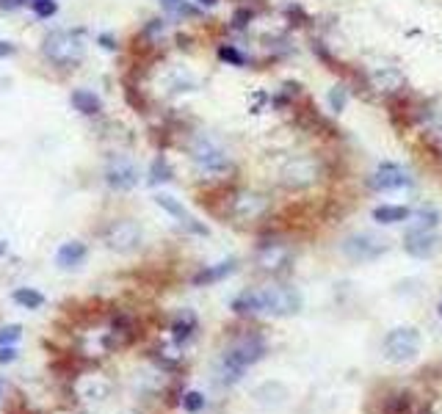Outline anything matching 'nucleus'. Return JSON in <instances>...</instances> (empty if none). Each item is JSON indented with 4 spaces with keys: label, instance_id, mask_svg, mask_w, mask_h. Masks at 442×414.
I'll use <instances>...</instances> for the list:
<instances>
[{
    "label": "nucleus",
    "instance_id": "obj_6",
    "mask_svg": "<svg viewBox=\"0 0 442 414\" xmlns=\"http://www.w3.org/2000/svg\"><path fill=\"white\" fill-rule=\"evenodd\" d=\"M340 249L354 263H370V260H376V257H382L387 251V240L373 235V232H356V235H349L343 240Z\"/></svg>",
    "mask_w": 442,
    "mask_h": 414
},
{
    "label": "nucleus",
    "instance_id": "obj_10",
    "mask_svg": "<svg viewBox=\"0 0 442 414\" xmlns=\"http://www.w3.org/2000/svg\"><path fill=\"white\" fill-rule=\"evenodd\" d=\"M409 183H412L409 172L403 166H398V163H390V160L382 163L373 172V177H370V188H376V191H398V188H403Z\"/></svg>",
    "mask_w": 442,
    "mask_h": 414
},
{
    "label": "nucleus",
    "instance_id": "obj_33",
    "mask_svg": "<svg viewBox=\"0 0 442 414\" xmlns=\"http://www.w3.org/2000/svg\"><path fill=\"white\" fill-rule=\"evenodd\" d=\"M25 0H0V8H6V11H11V8H20Z\"/></svg>",
    "mask_w": 442,
    "mask_h": 414
},
{
    "label": "nucleus",
    "instance_id": "obj_12",
    "mask_svg": "<svg viewBox=\"0 0 442 414\" xmlns=\"http://www.w3.org/2000/svg\"><path fill=\"white\" fill-rule=\"evenodd\" d=\"M403 249L412 254V257H431L437 249H440V237L434 232H426V230H409L406 237H403Z\"/></svg>",
    "mask_w": 442,
    "mask_h": 414
},
{
    "label": "nucleus",
    "instance_id": "obj_9",
    "mask_svg": "<svg viewBox=\"0 0 442 414\" xmlns=\"http://www.w3.org/2000/svg\"><path fill=\"white\" fill-rule=\"evenodd\" d=\"M265 210H268V199L260 196V193H238L235 199H232V207H229V213H232V219H238V221H257V219H263Z\"/></svg>",
    "mask_w": 442,
    "mask_h": 414
},
{
    "label": "nucleus",
    "instance_id": "obj_20",
    "mask_svg": "<svg viewBox=\"0 0 442 414\" xmlns=\"http://www.w3.org/2000/svg\"><path fill=\"white\" fill-rule=\"evenodd\" d=\"M11 298H14L20 307H25V310H39L44 304V296L39 290H34V287H17V290L11 293Z\"/></svg>",
    "mask_w": 442,
    "mask_h": 414
},
{
    "label": "nucleus",
    "instance_id": "obj_31",
    "mask_svg": "<svg viewBox=\"0 0 442 414\" xmlns=\"http://www.w3.org/2000/svg\"><path fill=\"white\" fill-rule=\"evenodd\" d=\"M221 58H227V61H232V64H243V58H241L232 47H221Z\"/></svg>",
    "mask_w": 442,
    "mask_h": 414
},
{
    "label": "nucleus",
    "instance_id": "obj_37",
    "mask_svg": "<svg viewBox=\"0 0 442 414\" xmlns=\"http://www.w3.org/2000/svg\"><path fill=\"white\" fill-rule=\"evenodd\" d=\"M440 315H442V304H440Z\"/></svg>",
    "mask_w": 442,
    "mask_h": 414
},
{
    "label": "nucleus",
    "instance_id": "obj_18",
    "mask_svg": "<svg viewBox=\"0 0 442 414\" xmlns=\"http://www.w3.org/2000/svg\"><path fill=\"white\" fill-rule=\"evenodd\" d=\"M194 331H196V315H194L191 310H182L175 318V323H172V337H175V343H185Z\"/></svg>",
    "mask_w": 442,
    "mask_h": 414
},
{
    "label": "nucleus",
    "instance_id": "obj_7",
    "mask_svg": "<svg viewBox=\"0 0 442 414\" xmlns=\"http://www.w3.org/2000/svg\"><path fill=\"white\" fill-rule=\"evenodd\" d=\"M315 180H318V163L309 155L288 160L282 169V185H288V188H307Z\"/></svg>",
    "mask_w": 442,
    "mask_h": 414
},
{
    "label": "nucleus",
    "instance_id": "obj_30",
    "mask_svg": "<svg viewBox=\"0 0 442 414\" xmlns=\"http://www.w3.org/2000/svg\"><path fill=\"white\" fill-rule=\"evenodd\" d=\"M14 359H17V351H14L11 345H0V365L14 362Z\"/></svg>",
    "mask_w": 442,
    "mask_h": 414
},
{
    "label": "nucleus",
    "instance_id": "obj_2",
    "mask_svg": "<svg viewBox=\"0 0 442 414\" xmlns=\"http://www.w3.org/2000/svg\"><path fill=\"white\" fill-rule=\"evenodd\" d=\"M83 50H86V45H83L81 31H50L42 42L44 58L53 61L55 67H64V69L81 64Z\"/></svg>",
    "mask_w": 442,
    "mask_h": 414
},
{
    "label": "nucleus",
    "instance_id": "obj_38",
    "mask_svg": "<svg viewBox=\"0 0 442 414\" xmlns=\"http://www.w3.org/2000/svg\"><path fill=\"white\" fill-rule=\"evenodd\" d=\"M0 389H3V381H0Z\"/></svg>",
    "mask_w": 442,
    "mask_h": 414
},
{
    "label": "nucleus",
    "instance_id": "obj_22",
    "mask_svg": "<svg viewBox=\"0 0 442 414\" xmlns=\"http://www.w3.org/2000/svg\"><path fill=\"white\" fill-rule=\"evenodd\" d=\"M373 83H376L379 89H384V92H396V89H401L403 78H401V72H398V69H393V67H384L382 72H376V75H373Z\"/></svg>",
    "mask_w": 442,
    "mask_h": 414
},
{
    "label": "nucleus",
    "instance_id": "obj_26",
    "mask_svg": "<svg viewBox=\"0 0 442 414\" xmlns=\"http://www.w3.org/2000/svg\"><path fill=\"white\" fill-rule=\"evenodd\" d=\"M182 409L191 414L202 412V409H205V395H202V392H185V395H182Z\"/></svg>",
    "mask_w": 442,
    "mask_h": 414
},
{
    "label": "nucleus",
    "instance_id": "obj_16",
    "mask_svg": "<svg viewBox=\"0 0 442 414\" xmlns=\"http://www.w3.org/2000/svg\"><path fill=\"white\" fill-rule=\"evenodd\" d=\"M235 260H227V263H216V265H210V268H202L199 274L194 276L191 282L196 284V287H202V284H216L221 279H227L229 274H235Z\"/></svg>",
    "mask_w": 442,
    "mask_h": 414
},
{
    "label": "nucleus",
    "instance_id": "obj_13",
    "mask_svg": "<svg viewBox=\"0 0 442 414\" xmlns=\"http://www.w3.org/2000/svg\"><path fill=\"white\" fill-rule=\"evenodd\" d=\"M257 265L263 271H271V274H279L290 265V249L282 246V243H265L263 249L257 251Z\"/></svg>",
    "mask_w": 442,
    "mask_h": 414
},
{
    "label": "nucleus",
    "instance_id": "obj_25",
    "mask_svg": "<svg viewBox=\"0 0 442 414\" xmlns=\"http://www.w3.org/2000/svg\"><path fill=\"white\" fill-rule=\"evenodd\" d=\"M166 180H172V169H169V163L163 160V158H158L155 163H152V172H149V183H166Z\"/></svg>",
    "mask_w": 442,
    "mask_h": 414
},
{
    "label": "nucleus",
    "instance_id": "obj_8",
    "mask_svg": "<svg viewBox=\"0 0 442 414\" xmlns=\"http://www.w3.org/2000/svg\"><path fill=\"white\" fill-rule=\"evenodd\" d=\"M138 243H141V227L135 221H128V219L111 224L108 232H105V246L119 251V254H128L133 249H138Z\"/></svg>",
    "mask_w": 442,
    "mask_h": 414
},
{
    "label": "nucleus",
    "instance_id": "obj_19",
    "mask_svg": "<svg viewBox=\"0 0 442 414\" xmlns=\"http://www.w3.org/2000/svg\"><path fill=\"white\" fill-rule=\"evenodd\" d=\"M409 216H412L409 207H398V205H382L373 210V219L379 224H398V221H406Z\"/></svg>",
    "mask_w": 442,
    "mask_h": 414
},
{
    "label": "nucleus",
    "instance_id": "obj_17",
    "mask_svg": "<svg viewBox=\"0 0 442 414\" xmlns=\"http://www.w3.org/2000/svg\"><path fill=\"white\" fill-rule=\"evenodd\" d=\"M72 108L83 116H94V113L102 111V99L88 89H78V92H72Z\"/></svg>",
    "mask_w": 442,
    "mask_h": 414
},
{
    "label": "nucleus",
    "instance_id": "obj_21",
    "mask_svg": "<svg viewBox=\"0 0 442 414\" xmlns=\"http://www.w3.org/2000/svg\"><path fill=\"white\" fill-rule=\"evenodd\" d=\"M232 312H238V315H252V312H260V304H257V290H243V293L232 301Z\"/></svg>",
    "mask_w": 442,
    "mask_h": 414
},
{
    "label": "nucleus",
    "instance_id": "obj_23",
    "mask_svg": "<svg viewBox=\"0 0 442 414\" xmlns=\"http://www.w3.org/2000/svg\"><path fill=\"white\" fill-rule=\"evenodd\" d=\"M437 224H440V210H434V207H423V210L415 213V227H412V230L434 232Z\"/></svg>",
    "mask_w": 442,
    "mask_h": 414
},
{
    "label": "nucleus",
    "instance_id": "obj_24",
    "mask_svg": "<svg viewBox=\"0 0 442 414\" xmlns=\"http://www.w3.org/2000/svg\"><path fill=\"white\" fill-rule=\"evenodd\" d=\"M161 6H163L169 14H175V17H194V14H196V6H191V3H185V0H161Z\"/></svg>",
    "mask_w": 442,
    "mask_h": 414
},
{
    "label": "nucleus",
    "instance_id": "obj_28",
    "mask_svg": "<svg viewBox=\"0 0 442 414\" xmlns=\"http://www.w3.org/2000/svg\"><path fill=\"white\" fill-rule=\"evenodd\" d=\"M34 3V11H36V17H53L55 14V0H31Z\"/></svg>",
    "mask_w": 442,
    "mask_h": 414
},
{
    "label": "nucleus",
    "instance_id": "obj_14",
    "mask_svg": "<svg viewBox=\"0 0 442 414\" xmlns=\"http://www.w3.org/2000/svg\"><path fill=\"white\" fill-rule=\"evenodd\" d=\"M105 183L111 185L114 191H130V188L138 185V169L133 166L130 160H116V163L108 166Z\"/></svg>",
    "mask_w": 442,
    "mask_h": 414
},
{
    "label": "nucleus",
    "instance_id": "obj_27",
    "mask_svg": "<svg viewBox=\"0 0 442 414\" xmlns=\"http://www.w3.org/2000/svg\"><path fill=\"white\" fill-rule=\"evenodd\" d=\"M22 337V329L20 326H3L0 329V345H11V343H17Z\"/></svg>",
    "mask_w": 442,
    "mask_h": 414
},
{
    "label": "nucleus",
    "instance_id": "obj_1",
    "mask_svg": "<svg viewBox=\"0 0 442 414\" xmlns=\"http://www.w3.org/2000/svg\"><path fill=\"white\" fill-rule=\"evenodd\" d=\"M263 357H265V343L257 331H243V334H238V337L227 345V351H224V357H221V381H224V384L241 381L243 370L249 368V365H255V362H260Z\"/></svg>",
    "mask_w": 442,
    "mask_h": 414
},
{
    "label": "nucleus",
    "instance_id": "obj_5",
    "mask_svg": "<svg viewBox=\"0 0 442 414\" xmlns=\"http://www.w3.org/2000/svg\"><path fill=\"white\" fill-rule=\"evenodd\" d=\"M188 152H191V160L202 172H208V174H224L229 169V155L221 149L216 141H210V138L205 136L194 138Z\"/></svg>",
    "mask_w": 442,
    "mask_h": 414
},
{
    "label": "nucleus",
    "instance_id": "obj_3",
    "mask_svg": "<svg viewBox=\"0 0 442 414\" xmlns=\"http://www.w3.org/2000/svg\"><path fill=\"white\" fill-rule=\"evenodd\" d=\"M257 304H260V312L271 318H288L302 310V293L290 284H268L263 290H257Z\"/></svg>",
    "mask_w": 442,
    "mask_h": 414
},
{
    "label": "nucleus",
    "instance_id": "obj_4",
    "mask_svg": "<svg viewBox=\"0 0 442 414\" xmlns=\"http://www.w3.org/2000/svg\"><path fill=\"white\" fill-rule=\"evenodd\" d=\"M382 354L393 365L412 362L420 354V331L412 329V326H398V329H393L384 337V343H382Z\"/></svg>",
    "mask_w": 442,
    "mask_h": 414
},
{
    "label": "nucleus",
    "instance_id": "obj_35",
    "mask_svg": "<svg viewBox=\"0 0 442 414\" xmlns=\"http://www.w3.org/2000/svg\"><path fill=\"white\" fill-rule=\"evenodd\" d=\"M6 251H8V243H6V240H0V257H3Z\"/></svg>",
    "mask_w": 442,
    "mask_h": 414
},
{
    "label": "nucleus",
    "instance_id": "obj_15",
    "mask_svg": "<svg viewBox=\"0 0 442 414\" xmlns=\"http://www.w3.org/2000/svg\"><path fill=\"white\" fill-rule=\"evenodd\" d=\"M86 254H88L86 243L69 240V243H64V246L55 251V265H58V268H78V265L86 260Z\"/></svg>",
    "mask_w": 442,
    "mask_h": 414
},
{
    "label": "nucleus",
    "instance_id": "obj_32",
    "mask_svg": "<svg viewBox=\"0 0 442 414\" xmlns=\"http://www.w3.org/2000/svg\"><path fill=\"white\" fill-rule=\"evenodd\" d=\"M14 50H17V47L11 45L8 39H0V58H8V55H14Z\"/></svg>",
    "mask_w": 442,
    "mask_h": 414
},
{
    "label": "nucleus",
    "instance_id": "obj_29",
    "mask_svg": "<svg viewBox=\"0 0 442 414\" xmlns=\"http://www.w3.org/2000/svg\"><path fill=\"white\" fill-rule=\"evenodd\" d=\"M329 105H332V111H343V105H346V89H332L329 94Z\"/></svg>",
    "mask_w": 442,
    "mask_h": 414
},
{
    "label": "nucleus",
    "instance_id": "obj_36",
    "mask_svg": "<svg viewBox=\"0 0 442 414\" xmlns=\"http://www.w3.org/2000/svg\"><path fill=\"white\" fill-rule=\"evenodd\" d=\"M199 3H202V6H216L219 0H199Z\"/></svg>",
    "mask_w": 442,
    "mask_h": 414
},
{
    "label": "nucleus",
    "instance_id": "obj_34",
    "mask_svg": "<svg viewBox=\"0 0 442 414\" xmlns=\"http://www.w3.org/2000/svg\"><path fill=\"white\" fill-rule=\"evenodd\" d=\"M100 45L105 47V50H114V47H116V45H114V39H111V36H100Z\"/></svg>",
    "mask_w": 442,
    "mask_h": 414
},
{
    "label": "nucleus",
    "instance_id": "obj_11",
    "mask_svg": "<svg viewBox=\"0 0 442 414\" xmlns=\"http://www.w3.org/2000/svg\"><path fill=\"white\" fill-rule=\"evenodd\" d=\"M155 202H158V207H163L169 216H175L182 230L194 232V235H208V227H205V224H199V221H196V219H194V216H191V213H188V210L177 202L175 196H169V193H158V196H155Z\"/></svg>",
    "mask_w": 442,
    "mask_h": 414
}]
</instances>
